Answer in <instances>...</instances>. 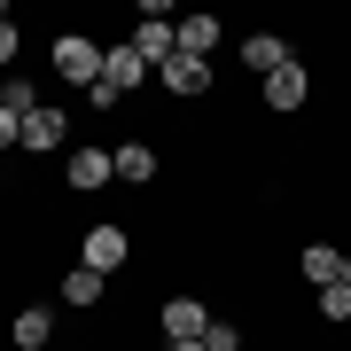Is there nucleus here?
Wrapping results in <instances>:
<instances>
[{
    "instance_id": "1",
    "label": "nucleus",
    "mask_w": 351,
    "mask_h": 351,
    "mask_svg": "<svg viewBox=\"0 0 351 351\" xmlns=\"http://www.w3.org/2000/svg\"><path fill=\"white\" fill-rule=\"evenodd\" d=\"M125 47H133V55H141V63H149V71H164V63H172V55H180V24H172V16H164L156 0H149V8H141V24H133V39H125Z\"/></svg>"
},
{
    "instance_id": "2",
    "label": "nucleus",
    "mask_w": 351,
    "mask_h": 351,
    "mask_svg": "<svg viewBox=\"0 0 351 351\" xmlns=\"http://www.w3.org/2000/svg\"><path fill=\"white\" fill-rule=\"evenodd\" d=\"M141 78H149V63H141L133 47H110V55H101V78H94V101L110 110V101H125Z\"/></svg>"
},
{
    "instance_id": "3",
    "label": "nucleus",
    "mask_w": 351,
    "mask_h": 351,
    "mask_svg": "<svg viewBox=\"0 0 351 351\" xmlns=\"http://www.w3.org/2000/svg\"><path fill=\"white\" fill-rule=\"evenodd\" d=\"M55 71H63L71 86H86V94H94V78H101V47H94L86 32H63V39H55Z\"/></svg>"
},
{
    "instance_id": "4",
    "label": "nucleus",
    "mask_w": 351,
    "mask_h": 351,
    "mask_svg": "<svg viewBox=\"0 0 351 351\" xmlns=\"http://www.w3.org/2000/svg\"><path fill=\"white\" fill-rule=\"evenodd\" d=\"M125 226H86V242H78V265H94V274H117L125 265Z\"/></svg>"
},
{
    "instance_id": "5",
    "label": "nucleus",
    "mask_w": 351,
    "mask_h": 351,
    "mask_svg": "<svg viewBox=\"0 0 351 351\" xmlns=\"http://www.w3.org/2000/svg\"><path fill=\"white\" fill-rule=\"evenodd\" d=\"M203 328H211V313H203L195 297H172V304H164V336H172V343H203Z\"/></svg>"
},
{
    "instance_id": "6",
    "label": "nucleus",
    "mask_w": 351,
    "mask_h": 351,
    "mask_svg": "<svg viewBox=\"0 0 351 351\" xmlns=\"http://www.w3.org/2000/svg\"><path fill=\"white\" fill-rule=\"evenodd\" d=\"M63 180H71V188H101V180H117V149H78V156L63 164Z\"/></svg>"
},
{
    "instance_id": "7",
    "label": "nucleus",
    "mask_w": 351,
    "mask_h": 351,
    "mask_svg": "<svg viewBox=\"0 0 351 351\" xmlns=\"http://www.w3.org/2000/svg\"><path fill=\"white\" fill-rule=\"evenodd\" d=\"M63 110H47V101H39V110L24 117V133H16V149H63Z\"/></svg>"
},
{
    "instance_id": "8",
    "label": "nucleus",
    "mask_w": 351,
    "mask_h": 351,
    "mask_svg": "<svg viewBox=\"0 0 351 351\" xmlns=\"http://www.w3.org/2000/svg\"><path fill=\"white\" fill-rule=\"evenodd\" d=\"M242 63H250L258 78H274V71H289V63H297V55H289L274 32H258V39H242Z\"/></svg>"
},
{
    "instance_id": "9",
    "label": "nucleus",
    "mask_w": 351,
    "mask_h": 351,
    "mask_svg": "<svg viewBox=\"0 0 351 351\" xmlns=\"http://www.w3.org/2000/svg\"><path fill=\"white\" fill-rule=\"evenodd\" d=\"M304 94H313L304 63H289V71H274V78H265V101H274V110H304Z\"/></svg>"
},
{
    "instance_id": "10",
    "label": "nucleus",
    "mask_w": 351,
    "mask_h": 351,
    "mask_svg": "<svg viewBox=\"0 0 351 351\" xmlns=\"http://www.w3.org/2000/svg\"><path fill=\"white\" fill-rule=\"evenodd\" d=\"M297 274L313 281V289H336V281H343V250H328V242H313V250L297 258Z\"/></svg>"
},
{
    "instance_id": "11",
    "label": "nucleus",
    "mask_w": 351,
    "mask_h": 351,
    "mask_svg": "<svg viewBox=\"0 0 351 351\" xmlns=\"http://www.w3.org/2000/svg\"><path fill=\"white\" fill-rule=\"evenodd\" d=\"M211 47H219V16H180V55H195V63H203Z\"/></svg>"
},
{
    "instance_id": "12",
    "label": "nucleus",
    "mask_w": 351,
    "mask_h": 351,
    "mask_svg": "<svg viewBox=\"0 0 351 351\" xmlns=\"http://www.w3.org/2000/svg\"><path fill=\"white\" fill-rule=\"evenodd\" d=\"M164 86H172V94H203V86H211V63H195V55H172V63H164Z\"/></svg>"
},
{
    "instance_id": "13",
    "label": "nucleus",
    "mask_w": 351,
    "mask_h": 351,
    "mask_svg": "<svg viewBox=\"0 0 351 351\" xmlns=\"http://www.w3.org/2000/svg\"><path fill=\"white\" fill-rule=\"evenodd\" d=\"M117 180H156V149L149 141H125L117 149Z\"/></svg>"
},
{
    "instance_id": "14",
    "label": "nucleus",
    "mask_w": 351,
    "mask_h": 351,
    "mask_svg": "<svg viewBox=\"0 0 351 351\" xmlns=\"http://www.w3.org/2000/svg\"><path fill=\"white\" fill-rule=\"evenodd\" d=\"M8 336H16V343H24V351H39V343H47V336H55V320H47V313H39V304H32V313H16V328H8Z\"/></svg>"
},
{
    "instance_id": "15",
    "label": "nucleus",
    "mask_w": 351,
    "mask_h": 351,
    "mask_svg": "<svg viewBox=\"0 0 351 351\" xmlns=\"http://www.w3.org/2000/svg\"><path fill=\"white\" fill-rule=\"evenodd\" d=\"M63 304H101V274L94 265H78V274L63 281Z\"/></svg>"
},
{
    "instance_id": "16",
    "label": "nucleus",
    "mask_w": 351,
    "mask_h": 351,
    "mask_svg": "<svg viewBox=\"0 0 351 351\" xmlns=\"http://www.w3.org/2000/svg\"><path fill=\"white\" fill-rule=\"evenodd\" d=\"M0 110H8V117H32L39 101H32V86H24V78H8V86H0Z\"/></svg>"
},
{
    "instance_id": "17",
    "label": "nucleus",
    "mask_w": 351,
    "mask_h": 351,
    "mask_svg": "<svg viewBox=\"0 0 351 351\" xmlns=\"http://www.w3.org/2000/svg\"><path fill=\"white\" fill-rule=\"evenodd\" d=\"M320 313H328V320H351V281H336V289H320Z\"/></svg>"
},
{
    "instance_id": "18",
    "label": "nucleus",
    "mask_w": 351,
    "mask_h": 351,
    "mask_svg": "<svg viewBox=\"0 0 351 351\" xmlns=\"http://www.w3.org/2000/svg\"><path fill=\"white\" fill-rule=\"evenodd\" d=\"M203 351H242V336H234L226 320H211V328H203Z\"/></svg>"
},
{
    "instance_id": "19",
    "label": "nucleus",
    "mask_w": 351,
    "mask_h": 351,
    "mask_svg": "<svg viewBox=\"0 0 351 351\" xmlns=\"http://www.w3.org/2000/svg\"><path fill=\"white\" fill-rule=\"evenodd\" d=\"M16 133H24V117H8V110H0V149H16Z\"/></svg>"
},
{
    "instance_id": "20",
    "label": "nucleus",
    "mask_w": 351,
    "mask_h": 351,
    "mask_svg": "<svg viewBox=\"0 0 351 351\" xmlns=\"http://www.w3.org/2000/svg\"><path fill=\"white\" fill-rule=\"evenodd\" d=\"M0 63H16V24H0Z\"/></svg>"
},
{
    "instance_id": "21",
    "label": "nucleus",
    "mask_w": 351,
    "mask_h": 351,
    "mask_svg": "<svg viewBox=\"0 0 351 351\" xmlns=\"http://www.w3.org/2000/svg\"><path fill=\"white\" fill-rule=\"evenodd\" d=\"M164 351H203V343H164Z\"/></svg>"
},
{
    "instance_id": "22",
    "label": "nucleus",
    "mask_w": 351,
    "mask_h": 351,
    "mask_svg": "<svg viewBox=\"0 0 351 351\" xmlns=\"http://www.w3.org/2000/svg\"><path fill=\"white\" fill-rule=\"evenodd\" d=\"M343 281H351V258H343Z\"/></svg>"
}]
</instances>
